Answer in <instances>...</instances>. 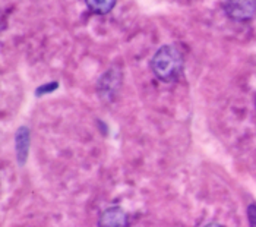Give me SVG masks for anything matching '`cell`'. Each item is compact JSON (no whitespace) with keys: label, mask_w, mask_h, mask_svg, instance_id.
Wrapping results in <instances>:
<instances>
[{"label":"cell","mask_w":256,"mask_h":227,"mask_svg":"<svg viewBox=\"0 0 256 227\" xmlns=\"http://www.w3.org/2000/svg\"><path fill=\"white\" fill-rule=\"evenodd\" d=\"M248 220H249V226L256 227V204H250L248 207Z\"/></svg>","instance_id":"ba28073f"},{"label":"cell","mask_w":256,"mask_h":227,"mask_svg":"<svg viewBox=\"0 0 256 227\" xmlns=\"http://www.w3.org/2000/svg\"><path fill=\"white\" fill-rule=\"evenodd\" d=\"M128 215L120 207H110L100 214L98 227H126Z\"/></svg>","instance_id":"277c9868"},{"label":"cell","mask_w":256,"mask_h":227,"mask_svg":"<svg viewBox=\"0 0 256 227\" xmlns=\"http://www.w3.org/2000/svg\"><path fill=\"white\" fill-rule=\"evenodd\" d=\"M85 3H86V8L97 15H107L116 6L114 0H86Z\"/></svg>","instance_id":"8992f818"},{"label":"cell","mask_w":256,"mask_h":227,"mask_svg":"<svg viewBox=\"0 0 256 227\" xmlns=\"http://www.w3.org/2000/svg\"><path fill=\"white\" fill-rule=\"evenodd\" d=\"M255 104H256V101H255Z\"/></svg>","instance_id":"30bf717a"},{"label":"cell","mask_w":256,"mask_h":227,"mask_svg":"<svg viewBox=\"0 0 256 227\" xmlns=\"http://www.w3.org/2000/svg\"><path fill=\"white\" fill-rule=\"evenodd\" d=\"M222 9L228 18L234 19V21H249L256 15V2L254 0L224 2Z\"/></svg>","instance_id":"7a4b0ae2"},{"label":"cell","mask_w":256,"mask_h":227,"mask_svg":"<svg viewBox=\"0 0 256 227\" xmlns=\"http://www.w3.org/2000/svg\"><path fill=\"white\" fill-rule=\"evenodd\" d=\"M30 148H31V131L28 126H20L15 133V151H16V160L20 167L25 166L28 160Z\"/></svg>","instance_id":"3957f363"},{"label":"cell","mask_w":256,"mask_h":227,"mask_svg":"<svg viewBox=\"0 0 256 227\" xmlns=\"http://www.w3.org/2000/svg\"><path fill=\"white\" fill-rule=\"evenodd\" d=\"M120 85V74L114 69L107 71L98 81V93L101 97H113Z\"/></svg>","instance_id":"5b68a950"},{"label":"cell","mask_w":256,"mask_h":227,"mask_svg":"<svg viewBox=\"0 0 256 227\" xmlns=\"http://www.w3.org/2000/svg\"><path fill=\"white\" fill-rule=\"evenodd\" d=\"M204 227H224V226H221V224H218V223H210V224H206V226H204Z\"/></svg>","instance_id":"9c48e42d"},{"label":"cell","mask_w":256,"mask_h":227,"mask_svg":"<svg viewBox=\"0 0 256 227\" xmlns=\"http://www.w3.org/2000/svg\"><path fill=\"white\" fill-rule=\"evenodd\" d=\"M151 71L162 82H174L183 71V56L174 46H161L151 59Z\"/></svg>","instance_id":"6da1fadb"},{"label":"cell","mask_w":256,"mask_h":227,"mask_svg":"<svg viewBox=\"0 0 256 227\" xmlns=\"http://www.w3.org/2000/svg\"><path fill=\"white\" fill-rule=\"evenodd\" d=\"M58 88H59V82H58V81H52V82H47V84L40 85L38 88L36 90V95H37V97H42V95L52 94V93L56 91Z\"/></svg>","instance_id":"52a82bcc"}]
</instances>
